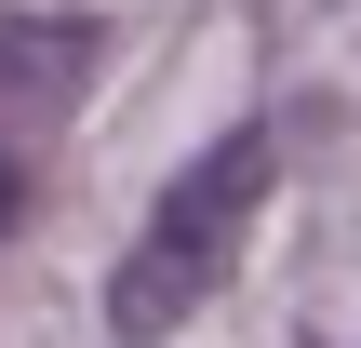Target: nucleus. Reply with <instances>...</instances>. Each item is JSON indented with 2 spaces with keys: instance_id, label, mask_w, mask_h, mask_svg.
<instances>
[{
  "instance_id": "nucleus-1",
  "label": "nucleus",
  "mask_w": 361,
  "mask_h": 348,
  "mask_svg": "<svg viewBox=\"0 0 361 348\" xmlns=\"http://www.w3.org/2000/svg\"><path fill=\"white\" fill-rule=\"evenodd\" d=\"M268 174H281V134H268V121H228V134L161 188V215L134 228V255H121V282H107V335H121V348L174 335V322L241 268V228H255Z\"/></svg>"
},
{
  "instance_id": "nucleus-2",
  "label": "nucleus",
  "mask_w": 361,
  "mask_h": 348,
  "mask_svg": "<svg viewBox=\"0 0 361 348\" xmlns=\"http://www.w3.org/2000/svg\"><path fill=\"white\" fill-rule=\"evenodd\" d=\"M80 67H94L80 13H0V107H54Z\"/></svg>"
},
{
  "instance_id": "nucleus-3",
  "label": "nucleus",
  "mask_w": 361,
  "mask_h": 348,
  "mask_svg": "<svg viewBox=\"0 0 361 348\" xmlns=\"http://www.w3.org/2000/svg\"><path fill=\"white\" fill-rule=\"evenodd\" d=\"M13 215H27V161L0 148V241H13Z\"/></svg>"
}]
</instances>
